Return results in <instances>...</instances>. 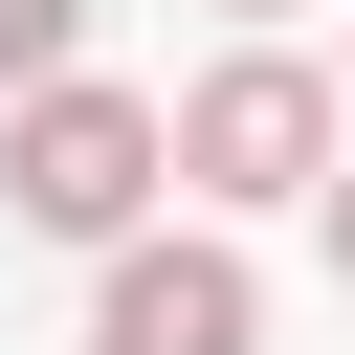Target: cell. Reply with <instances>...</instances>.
I'll return each instance as SVG.
<instances>
[{"label": "cell", "mask_w": 355, "mask_h": 355, "mask_svg": "<svg viewBox=\"0 0 355 355\" xmlns=\"http://www.w3.org/2000/svg\"><path fill=\"white\" fill-rule=\"evenodd\" d=\"M155 178H178V155H155V111H133V89H89V67H44V89L0 111V200H22L44 244H133V222H155Z\"/></svg>", "instance_id": "6da1fadb"}, {"label": "cell", "mask_w": 355, "mask_h": 355, "mask_svg": "<svg viewBox=\"0 0 355 355\" xmlns=\"http://www.w3.org/2000/svg\"><path fill=\"white\" fill-rule=\"evenodd\" d=\"M67 44H89V0H0V89H44Z\"/></svg>", "instance_id": "277c9868"}, {"label": "cell", "mask_w": 355, "mask_h": 355, "mask_svg": "<svg viewBox=\"0 0 355 355\" xmlns=\"http://www.w3.org/2000/svg\"><path fill=\"white\" fill-rule=\"evenodd\" d=\"M89 355H266V288H244V244H111V288H89Z\"/></svg>", "instance_id": "3957f363"}, {"label": "cell", "mask_w": 355, "mask_h": 355, "mask_svg": "<svg viewBox=\"0 0 355 355\" xmlns=\"http://www.w3.org/2000/svg\"><path fill=\"white\" fill-rule=\"evenodd\" d=\"M222 22H288V0H222Z\"/></svg>", "instance_id": "8992f818"}, {"label": "cell", "mask_w": 355, "mask_h": 355, "mask_svg": "<svg viewBox=\"0 0 355 355\" xmlns=\"http://www.w3.org/2000/svg\"><path fill=\"white\" fill-rule=\"evenodd\" d=\"M311 200H333V288H355V178H311Z\"/></svg>", "instance_id": "5b68a950"}, {"label": "cell", "mask_w": 355, "mask_h": 355, "mask_svg": "<svg viewBox=\"0 0 355 355\" xmlns=\"http://www.w3.org/2000/svg\"><path fill=\"white\" fill-rule=\"evenodd\" d=\"M155 155H178L200 200H311V178H333V67L244 44V67H200V89L155 111Z\"/></svg>", "instance_id": "7a4b0ae2"}]
</instances>
